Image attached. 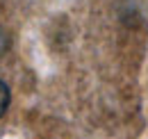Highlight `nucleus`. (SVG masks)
<instances>
[{
  "label": "nucleus",
  "instance_id": "1",
  "mask_svg": "<svg viewBox=\"0 0 148 139\" xmlns=\"http://www.w3.org/2000/svg\"><path fill=\"white\" fill-rule=\"evenodd\" d=\"M7 107H9V89H7V85L0 80V116L7 112Z\"/></svg>",
  "mask_w": 148,
  "mask_h": 139
},
{
  "label": "nucleus",
  "instance_id": "2",
  "mask_svg": "<svg viewBox=\"0 0 148 139\" xmlns=\"http://www.w3.org/2000/svg\"><path fill=\"white\" fill-rule=\"evenodd\" d=\"M5 48H7V34H5L2 30H0V52L5 50Z\"/></svg>",
  "mask_w": 148,
  "mask_h": 139
}]
</instances>
